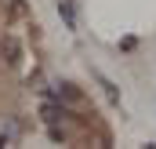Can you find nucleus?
Masks as SVG:
<instances>
[{
  "instance_id": "obj_1",
  "label": "nucleus",
  "mask_w": 156,
  "mask_h": 149,
  "mask_svg": "<svg viewBox=\"0 0 156 149\" xmlns=\"http://www.w3.org/2000/svg\"><path fill=\"white\" fill-rule=\"evenodd\" d=\"M58 15L66 18V29H76V7H73V0H58Z\"/></svg>"
}]
</instances>
